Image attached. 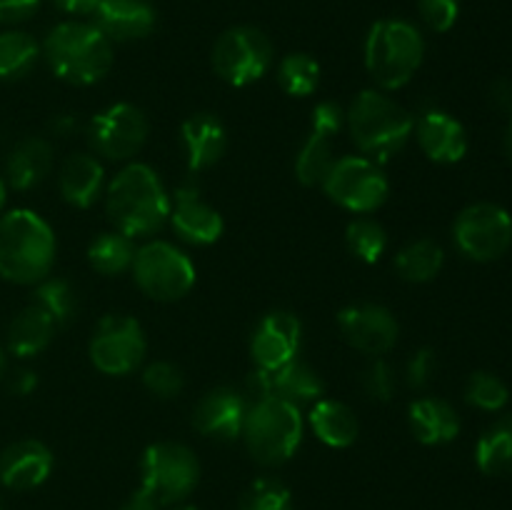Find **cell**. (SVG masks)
Returning <instances> with one entry per match:
<instances>
[{"label": "cell", "instance_id": "cell-52", "mask_svg": "<svg viewBox=\"0 0 512 510\" xmlns=\"http://www.w3.org/2000/svg\"><path fill=\"white\" fill-rule=\"evenodd\" d=\"M0 510H3V503H0Z\"/></svg>", "mask_w": 512, "mask_h": 510}, {"label": "cell", "instance_id": "cell-2", "mask_svg": "<svg viewBox=\"0 0 512 510\" xmlns=\"http://www.w3.org/2000/svg\"><path fill=\"white\" fill-rule=\"evenodd\" d=\"M55 263L53 228L35 210L15 208L0 215V278L38 285Z\"/></svg>", "mask_w": 512, "mask_h": 510}, {"label": "cell", "instance_id": "cell-19", "mask_svg": "<svg viewBox=\"0 0 512 510\" xmlns=\"http://www.w3.org/2000/svg\"><path fill=\"white\" fill-rule=\"evenodd\" d=\"M93 25L110 43L143 40L155 28V10L148 0H100Z\"/></svg>", "mask_w": 512, "mask_h": 510}, {"label": "cell", "instance_id": "cell-36", "mask_svg": "<svg viewBox=\"0 0 512 510\" xmlns=\"http://www.w3.org/2000/svg\"><path fill=\"white\" fill-rule=\"evenodd\" d=\"M508 398H510L508 385L493 373H473L470 375L468 385H465V400L480 410H490V413H495V410L505 408Z\"/></svg>", "mask_w": 512, "mask_h": 510}, {"label": "cell", "instance_id": "cell-30", "mask_svg": "<svg viewBox=\"0 0 512 510\" xmlns=\"http://www.w3.org/2000/svg\"><path fill=\"white\" fill-rule=\"evenodd\" d=\"M133 260H135L133 238L118 233V230L100 233L98 238H93V243L88 245L90 268L100 275H108V278L133 268Z\"/></svg>", "mask_w": 512, "mask_h": 510}, {"label": "cell", "instance_id": "cell-46", "mask_svg": "<svg viewBox=\"0 0 512 510\" xmlns=\"http://www.w3.org/2000/svg\"><path fill=\"white\" fill-rule=\"evenodd\" d=\"M60 10L65 13H73V15H88L98 8L100 0H53Z\"/></svg>", "mask_w": 512, "mask_h": 510}, {"label": "cell", "instance_id": "cell-40", "mask_svg": "<svg viewBox=\"0 0 512 510\" xmlns=\"http://www.w3.org/2000/svg\"><path fill=\"white\" fill-rule=\"evenodd\" d=\"M420 18L435 33H448L460 15V0H418Z\"/></svg>", "mask_w": 512, "mask_h": 510}, {"label": "cell", "instance_id": "cell-21", "mask_svg": "<svg viewBox=\"0 0 512 510\" xmlns=\"http://www.w3.org/2000/svg\"><path fill=\"white\" fill-rule=\"evenodd\" d=\"M415 138L420 150L435 163H458L468 153V133L453 115L443 110H428L415 123Z\"/></svg>", "mask_w": 512, "mask_h": 510}, {"label": "cell", "instance_id": "cell-41", "mask_svg": "<svg viewBox=\"0 0 512 510\" xmlns=\"http://www.w3.org/2000/svg\"><path fill=\"white\" fill-rule=\"evenodd\" d=\"M345 123V110L340 108L335 100H323L313 108V118H310V130L315 133H323L328 138H333Z\"/></svg>", "mask_w": 512, "mask_h": 510}, {"label": "cell", "instance_id": "cell-44", "mask_svg": "<svg viewBox=\"0 0 512 510\" xmlns=\"http://www.w3.org/2000/svg\"><path fill=\"white\" fill-rule=\"evenodd\" d=\"M160 508H163V505H160L158 500H155L153 495L143 488L135 490V493L130 495L123 505H120V510H160Z\"/></svg>", "mask_w": 512, "mask_h": 510}, {"label": "cell", "instance_id": "cell-33", "mask_svg": "<svg viewBox=\"0 0 512 510\" xmlns=\"http://www.w3.org/2000/svg\"><path fill=\"white\" fill-rule=\"evenodd\" d=\"M278 83L293 98H308L318 90L320 65L308 53H290L278 65Z\"/></svg>", "mask_w": 512, "mask_h": 510}, {"label": "cell", "instance_id": "cell-43", "mask_svg": "<svg viewBox=\"0 0 512 510\" xmlns=\"http://www.w3.org/2000/svg\"><path fill=\"white\" fill-rule=\"evenodd\" d=\"M40 0H0V25H18L33 18Z\"/></svg>", "mask_w": 512, "mask_h": 510}, {"label": "cell", "instance_id": "cell-31", "mask_svg": "<svg viewBox=\"0 0 512 510\" xmlns=\"http://www.w3.org/2000/svg\"><path fill=\"white\" fill-rule=\"evenodd\" d=\"M40 58V45L23 30L0 33V80L25 78Z\"/></svg>", "mask_w": 512, "mask_h": 510}, {"label": "cell", "instance_id": "cell-12", "mask_svg": "<svg viewBox=\"0 0 512 510\" xmlns=\"http://www.w3.org/2000/svg\"><path fill=\"white\" fill-rule=\"evenodd\" d=\"M148 340L130 315H105L90 340V363L105 375H128L143 363Z\"/></svg>", "mask_w": 512, "mask_h": 510}, {"label": "cell", "instance_id": "cell-47", "mask_svg": "<svg viewBox=\"0 0 512 510\" xmlns=\"http://www.w3.org/2000/svg\"><path fill=\"white\" fill-rule=\"evenodd\" d=\"M493 103L505 113H512V83L510 80H498L493 88Z\"/></svg>", "mask_w": 512, "mask_h": 510}, {"label": "cell", "instance_id": "cell-20", "mask_svg": "<svg viewBox=\"0 0 512 510\" xmlns=\"http://www.w3.org/2000/svg\"><path fill=\"white\" fill-rule=\"evenodd\" d=\"M53 473V453L40 440H18L0 453V483L8 490H33Z\"/></svg>", "mask_w": 512, "mask_h": 510}, {"label": "cell", "instance_id": "cell-3", "mask_svg": "<svg viewBox=\"0 0 512 510\" xmlns=\"http://www.w3.org/2000/svg\"><path fill=\"white\" fill-rule=\"evenodd\" d=\"M345 123L360 153L375 163L398 155L415 130L413 115L380 90H363L355 95L345 113Z\"/></svg>", "mask_w": 512, "mask_h": 510}, {"label": "cell", "instance_id": "cell-11", "mask_svg": "<svg viewBox=\"0 0 512 510\" xmlns=\"http://www.w3.org/2000/svg\"><path fill=\"white\" fill-rule=\"evenodd\" d=\"M453 238L465 258L490 263L503 258L512 245V218L500 205L475 203L458 215Z\"/></svg>", "mask_w": 512, "mask_h": 510}, {"label": "cell", "instance_id": "cell-9", "mask_svg": "<svg viewBox=\"0 0 512 510\" xmlns=\"http://www.w3.org/2000/svg\"><path fill=\"white\" fill-rule=\"evenodd\" d=\"M143 485L160 505H173L188 498L200 478V463L183 443H153L145 448Z\"/></svg>", "mask_w": 512, "mask_h": 510}, {"label": "cell", "instance_id": "cell-35", "mask_svg": "<svg viewBox=\"0 0 512 510\" xmlns=\"http://www.w3.org/2000/svg\"><path fill=\"white\" fill-rule=\"evenodd\" d=\"M33 303L40 305L45 313L53 318V323L58 328L68 325L75 318V310H78V298H75V290L70 288L68 280L63 278H45L40 280L38 288L33 293Z\"/></svg>", "mask_w": 512, "mask_h": 510}, {"label": "cell", "instance_id": "cell-24", "mask_svg": "<svg viewBox=\"0 0 512 510\" xmlns=\"http://www.w3.org/2000/svg\"><path fill=\"white\" fill-rule=\"evenodd\" d=\"M103 165L93 155L75 153L63 163L58 175L60 195L73 208H90L103 190Z\"/></svg>", "mask_w": 512, "mask_h": 510}, {"label": "cell", "instance_id": "cell-10", "mask_svg": "<svg viewBox=\"0 0 512 510\" xmlns=\"http://www.w3.org/2000/svg\"><path fill=\"white\" fill-rule=\"evenodd\" d=\"M320 185L333 203L350 213H373L390 193V183L380 165L365 155L338 158Z\"/></svg>", "mask_w": 512, "mask_h": 510}, {"label": "cell", "instance_id": "cell-1", "mask_svg": "<svg viewBox=\"0 0 512 510\" xmlns=\"http://www.w3.org/2000/svg\"><path fill=\"white\" fill-rule=\"evenodd\" d=\"M105 210L118 233L145 238L168 223L170 195L150 165L130 163L110 180Z\"/></svg>", "mask_w": 512, "mask_h": 510}, {"label": "cell", "instance_id": "cell-8", "mask_svg": "<svg viewBox=\"0 0 512 510\" xmlns=\"http://www.w3.org/2000/svg\"><path fill=\"white\" fill-rule=\"evenodd\" d=\"M273 43L253 25L228 28L213 45V70L233 88H245L263 78L273 65Z\"/></svg>", "mask_w": 512, "mask_h": 510}, {"label": "cell", "instance_id": "cell-18", "mask_svg": "<svg viewBox=\"0 0 512 510\" xmlns=\"http://www.w3.org/2000/svg\"><path fill=\"white\" fill-rule=\"evenodd\" d=\"M245 413H248V408L235 390L213 388L195 403L193 425L205 438L230 443V440L243 435Z\"/></svg>", "mask_w": 512, "mask_h": 510}, {"label": "cell", "instance_id": "cell-32", "mask_svg": "<svg viewBox=\"0 0 512 510\" xmlns=\"http://www.w3.org/2000/svg\"><path fill=\"white\" fill-rule=\"evenodd\" d=\"M333 138L323 133H315L310 130L308 140L300 148L298 160H295V175L303 185H320L328 175V170L333 168Z\"/></svg>", "mask_w": 512, "mask_h": 510}, {"label": "cell", "instance_id": "cell-26", "mask_svg": "<svg viewBox=\"0 0 512 510\" xmlns=\"http://www.w3.org/2000/svg\"><path fill=\"white\" fill-rule=\"evenodd\" d=\"M58 325L53 323L48 313L40 305L30 303L20 310L8 328V350L18 358H35L43 353L53 340Z\"/></svg>", "mask_w": 512, "mask_h": 510}, {"label": "cell", "instance_id": "cell-27", "mask_svg": "<svg viewBox=\"0 0 512 510\" xmlns=\"http://www.w3.org/2000/svg\"><path fill=\"white\" fill-rule=\"evenodd\" d=\"M308 423L313 428V433L318 435V440H323L330 448H348V445H353L358 440V418L340 400H315V405L310 408Z\"/></svg>", "mask_w": 512, "mask_h": 510}, {"label": "cell", "instance_id": "cell-42", "mask_svg": "<svg viewBox=\"0 0 512 510\" xmlns=\"http://www.w3.org/2000/svg\"><path fill=\"white\" fill-rule=\"evenodd\" d=\"M435 365L438 363H435V353L430 348L413 353V358L408 360V370H405L410 388H425L430 383V378H433Z\"/></svg>", "mask_w": 512, "mask_h": 510}, {"label": "cell", "instance_id": "cell-45", "mask_svg": "<svg viewBox=\"0 0 512 510\" xmlns=\"http://www.w3.org/2000/svg\"><path fill=\"white\" fill-rule=\"evenodd\" d=\"M35 388H38V378H35L33 370H18L10 380V390L15 395H30Z\"/></svg>", "mask_w": 512, "mask_h": 510}, {"label": "cell", "instance_id": "cell-34", "mask_svg": "<svg viewBox=\"0 0 512 510\" xmlns=\"http://www.w3.org/2000/svg\"><path fill=\"white\" fill-rule=\"evenodd\" d=\"M345 243H348V250L355 258L373 265L383 258L385 248H388V235H385V228L378 220L355 218L345 228Z\"/></svg>", "mask_w": 512, "mask_h": 510}, {"label": "cell", "instance_id": "cell-37", "mask_svg": "<svg viewBox=\"0 0 512 510\" xmlns=\"http://www.w3.org/2000/svg\"><path fill=\"white\" fill-rule=\"evenodd\" d=\"M240 510H293V498L280 480L258 478L245 490Z\"/></svg>", "mask_w": 512, "mask_h": 510}, {"label": "cell", "instance_id": "cell-14", "mask_svg": "<svg viewBox=\"0 0 512 510\" xmlns=\"http://www.w3.org/2000/svg\"><path fill=\"white\" fill-rule=\"evenodd\" d=\"M338 328L350 348L360 350L370 358H383L398 343V320L383 305H348V308L340 310Z\"/></svg>", "mask_w": 512, "mask_h": 510}, {"label": "cell", "instance_id": "cell-7", "mask_svg": "<svg viewBox=\"0 0 512 510\" xmlns=\"http://www.w3.org/2000/svg\"><path fill=\"white\" fill-rule=\"evenodd\" d=\"M135 285L148 298L173 303L185 298L195 285V265L183 250L165 240H150L135 250L133 260Z\"/></svg>", "mask_w": 512, "mask_h": 510}, {"label": "cell", "instance_id": "cell-49", "mask_svg": "<svg viewBox=\"0 0 512 510\" xmlns=\"http://www.w3.org/2000/svg\"><path fill=\"white\" fill-rule=\"evenodd\" d=\"M5 370H8V360H5V350L0 348V380H3Z\"/></svg>", "mask_w": 512, "mask_h": 510}, {"label": "cell", "instance_id": "cell-5", "mask_svg": "<svg viewBox=\"0 0 512 510\" xmlns=\"http://www.w3.org/2000/svg\"><path fill=\"white\" fill-rule=\"evenodd\" d=\"M425 58V40L413 23L385 18L373 23L365 38V68L383 90L410 83Z\"/></svg>", "mask_w": 512, "mask_h": 510}, {"label": "cell", "instance_id": "cell-23", "mask_svg": "<svg viewBox=\"0 0 512 510\" xmlns=\"http://www.w3.org/2000/svg\"><path fill=\"white\" fill-rule=\"evenodd\" d=\"M53 170V148L43 138H25L5 160V178L15 190H33Z\"/></svg>", "mask_w": 512, "mask_h": 510}, {"label": "cell", "instance_id": "cell-15", "mask_svg": "<svg viewBox=\"0 0 512 510\" xmlns=\"http://www.w3.org/2000/svg\"><path fill=\"white\" fill-rule=\"evenodd\" d=\"M170 225L190 245H213L223 235V215L200 198L195 183H183L175 190V203H170Z\"/></svg>", "mask_w": 512, "mask_h": 510}, {"label": "cell", "instance_id": "cell-50", "mask_svg": "<svg viewBox=\"0 0 512 510\" xmlns=\"http://www.w3.org/2000/svg\"><path fill=\"white\" fill-rule=\"evenodd\" d=\"M3 205H5V183L0 178V213H3Z\"/></svg>", "mask_w": 512, "mask_h": 510}, {"label": "cell", "instance_id": "cell-25", "mask_svg": "<svg viewBox=\"0 0 512 510\" xmlns=\"http://www.w3.org/2000/svg\"><path fill=\"white\" fill-rule=\"evenodd\" d=\"M410 430L423 445H443L458 438L460 418L450 403L440 398H420L410 405Z\"/></svg>", "mask_w": 512, "mask_h": 510}, {"label": "cell", "instance_id": "cell-6", "mask_svg": "<svg viewBox=\"0 0 512 510\" xmlns=\"http://www.w3.org/2000/svg\"><path fill=\"white\" fill-rule=\"evenodd\" d=\"M243 438L260 465H283L300 448L303 415L288 400L258 398L245 413Z\"/></svg>", "mask_w": 512, "mask_h": 510}, {"label": "cell", "instance_id": "cell-16", "mask_svg": "<svg viewBox=\"0 0 512 510\" xmlns=\"http://www.w3.org/2000/svg\"><path fill=\"white\" fill-rule=\"evenodd\" d=\"M300 340H303L300 320L293 313L275 310L255 325L250 353L260 370H273L298 358Z\"/></svg>", "mask_w": 512, "mask_h": 510}, {"label": "cell", "instance_id": "cell-38", "mask_svg": "<svg viewBox=\"0 0 512 510\" xmlns=\"http://www.w3.org/2000/svg\"><path fill=\"white\" fill-rule=\"evenodd\" d=\"M143 385L148 388V393H153L160 400L178 398L185 385L183 370L168 360H155L143 370Z\"/></svg>", "mask_w": 512, "mask_h": 510}, {"label": "cell", "instance_id": "cell-4", "mask_svg": "<svg viewBox=\"0 0 512 510\" xmlns=\"http://www.w3.org/2000/svg\"><path fill=\"white\" fill-rule=\"evenodd\" d=\"M43 55L55 78L93 85L113 68V43L93 23H60L48 33Z\"/></svg>", "mask_w": 512, "mask_h": 510}, {"label": "cell", "instance_id": "cell-29", "mask_svg": "<svg viewBox=\"0 0 512 510\" xmlns=\"http://www.w3.org/2000/svg\"><path fill=\"white\" fill-rule=\"evenodd\" d=\"M445 253L435 240L420 238L395 255V270L408 283H428L443 270Z\"/></svg>", "mask_w": 512, "mask_h": 510}, {"label": "cell", "instance_id": "cell-22", "mask_svg": "<svg viewBox=\"0 0 512 510\" xmlns=\"http://www.w3.org/2000/svg\"><path fill=\"white\" fill-rule=\"evenodd\" d=\"M180 138H183L185 163H188L190 173H203V170L213 168L228 148V133H225L223 120L213 113L190 115L180 128Z\"/></svg>", "mask_w": 512, "mask_h": 510}, {"label": "cell", "instance_id": "cell-48", "mask_svg": "<svg viewBox=\"0 0 512 510\" xmlns=\"http://www.w3.org/2000/svg\"><path fill=\"white\" fill-rule=\"evenodd\" d=\"M505 153H508V160L512 163V120H510L508 130H505Z\"/></svg>", "mask_w": 512, "mask_h": 510}, {"label": "cell", "instance_id": "cell-17", "mask_svg": "<svg viewBox=\"0 0 512 510\" xmlns=\"http://www.w3.org/2000/svg\"><path fill=\"white\" fill-rule=\"evenodd\" d=\"M250 388L258 398H280L288 403H313L325 393V383L320 375L303 360H290L273 370H260L250 375Z\"/></svg>", "mask_w": 512, "mask_h": 510}, {"label": "cell", "instance_id": "cell-51", "mask_svg": "<svg viewBox=\"0 0 512 510\" xmlns=\"http://www.w3.org/2000/svg\"><path fill=\"white\" fill-rule=\"evenodd\" d=\"M175 510H198V508H193V505H185V508H175Z\"/></svg>", "mask_w": 512, "mask_h": 510}, {"label": "cell", "instance_id": "cell-39", "mask_svg": "<svg viewBox=\"0 0 512 510\" xmlns=\"http://www.w3.org/2000/svg\"><path fill=\"white\" fill-rule=\"evenodd\" d=\"M363 388L373 400L388 403L395 395V388H398V378H395V370L390 368V363H385L383 358H375L363 370Z\"/></svg>", "mask_w": 512, "mask_h": 510}, {"label": "cell", "instance_id": "cell-28", "mask_svg": "<svg viewBox=\"0 0 512 510\" xmlns=\"http://www.w3.org/2000/svg\"><path fill=\"white\" fill-rule=\"evenodd\" d=\"M475 463L485 475L512 473V415L500 418L480 435L475 445Z\"/></svg>", "mask_w": 512, "mask_h": 510}, {"label": "cell", "instance_id": "cell-13", "mask_svg": "<svg viewBox=\"0 0 512 510\" xmlns=\"http://www.w3.org/2000/svg\"><path fill=\"white\" fill-rule=\"evenodd\" d=\"M148 133L150 123L143 110L130 103H115L90 120L88 140L103 158L128 160L143 150Z\"/></svg>", "mask_w": 512, "mask_h": 510}]
</instances>
